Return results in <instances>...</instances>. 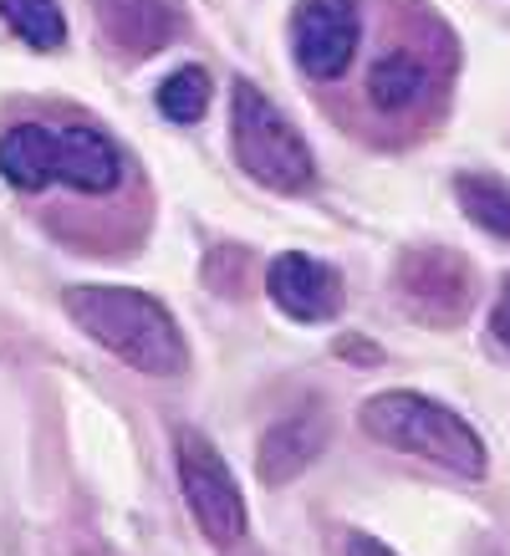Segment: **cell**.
Instances as JSON below:
<instances>
[{
	"mask_svg": "<svg viewBox=\"0 0 510 556\" xmlns=\"http://www.w3.org/2000/svg\"><path fill=\"white\" fill-rule=\"evenodd\" d=\"M67 317L87 338L149 378H184L189 342L164 302L133 287H72Z\"/></svg>",
	"mask_w": 510,
	"mask_h": 556,
	"instance_id": "cell-1",
	"label": "cell"
},
{
	"mask_svg": "<svg viewBox=\"0 0 510 556\" xmlns=\"http://www.w3.org/2000/svg\"><path fill=\"white\" fill-rule=\"evenodd\" d=\"M0 174L11 189H31V194L51 179H62L77 194H107L123 179V153L92 123H67V128L16 123L0 134Z\"/></svg>",
	"mask_w": 510,
	"mask_h": 556,
	"instance_id": "cell-2",
	"label": "cell"
},
{
	"mask_svg": "<svg viewBox=\"0 0 510 556\" xmlns=\"http://www.w3.org/2000/svg\"><path fill=\"white\" fill-rule=\"evenodd\" d=\"M362 429L388 444L398 455L429 459L449 475H464V480H480L490 455H485V439L459 419L455 408H444L439 399L429 393H408V388H388V393H373L362 404Z\"/></svg>",
	"mask_w": 510,
	"mask_h": 556,
	"instance_id": "cell-3",
	"label": "cell"
},
{
	"mask_svg": "<svg viewBox=\"0 0 510 556\" xmlns=\"http://www.w3.org/2000/svg\"><path fill=\"white\" fill-rule=\"evenodd\" d=\"M230 134H235V164L266 189H306L317 174V159L296 134L286 113H276L255 83H235L230 92Z\"/></svg>",
	"mask_w": 510,
	"mask_h": 556,
	"instance_id": "cell-4",
	"label": "cell"
},
{
	"mask_svg": "<svg viewBox=\"0 0 510 556\" xmlns=\"http://www.w3.org/2000/svg\"><path fill=\"white\" fill-rule=\"evenodd\" d=\"M174 465H179V490H184L189 510H194V521L200 531L215 546H235L245 541V495H240L235 475L225 465V455L215 450V439L204 434V429H179L174 439Z\"/></svg>",
	"mask_w": 510,
	"mask_h": 556,
	"instance_id": "cell-5",
	"label": "cell"
},
{
	"mask_svg": "<svg viewBox=\"0 0 510 556\" xmlns=\"http://www.w3.org/2000/svg\"><path fill=\"white\" fill-rule=\"evenodd\" d=\"M357 0H302L291 21V51L296 67L311 83H337L357 56Z\"/></svg>",
	"mask_w": 510,
	"mask_h": 556,
	"instance_id": "cell-6",
	"label": "cell"
},
{
	"mask_svg": "<svg viewBox=\"0 0 510 556\" xmlns=\"http://www.w3.org/2000/svg\"><path fill=\"white\" fill-rule=\"evenodd\" d=\"M398 296L419 321L449 327L470 312V266L455 251H408L398 266Z\"/></svg>",
	"mask_w": 510,
	"mask_h": 556,
	"instance_id": "cell-7",
	"label": "cell"
},
{
	"mask_svg": "<svg viewBox=\"0 0 510 556\" xmlns=\"http://www.w3.org/2000/svg\"><path fill=\"white\" fill-rule=\"evenodd\" d=\"M266 287H271V302L296 321H327L342 312V276L302 251L276 255L266 270Z\"/></svg>",
	"mask_w": 510,
	"mask_h": 556,
	"instance_id": "cell-8",
	"label": "cell"
},
{
	"mask_svg": "<svg viewBox=\"0 0 510 556\" xmlns=\"http://www.w3.org/2000/svg\"><path fill=\"white\" fill-rule=\"evenodd\" d=\"M327 434H332L327 408L322 404H302L291 419H281L276 429H266V439H260V480H266V485H286V480H296L311 459L322 455Z\"/></svg>",
	"mask_w": 510,
	"mask_h": 556,
	"instance_id": "cell-9",
	"label": "cell"
},
{
	"mask_svg": "<svg viewBox=\"0 0 510 556\" xmlns=\"http://www.w3.org/2000/svg\"><path fill=\"white\" fill-rule=\"evenodd\" d=\"M362 92H368V108H373V113H383V118H408V113L434 92V67H429L424 51L388 47L383 56H373Z\"/></svg>",
	"mask_w": 510,
	"mask_h": 556,
	"instance_id": "cell-10",
	"label": "cell"
},
{
	"mask_svg": "<svg viewBox=\"0 0 510 556\" xmlns=\"http://www.w3.org/2000/svg\"><path fill=\"white\" fill-rule=\"evenodd\" d=\"M98 26L128 56L169 47L179 31V5L174 0H98Z\"/></svg>",
	"mask_w": 510,
	"mask_h": 556,
	"instance_id": "cell-11",
	"label": "cell"
},
{
	"mask_svg": "<svg viewBox=\"0 0 510 556\" xmlns=\"http://www.w3.org/2000/svg\"><path fill=\"white\" fill-rule=\"evenodd\" d=\"M459 210L475 219L480 230H490L495 240H510V185L490 179V174H459L455 179Z\"/></svg>",
	"mask_w": 510,
	"mask_h": 556,
	"instance_id": "cell-12",
	"label": "cell"
},
{
	"mask_svg": "<svg viewBox=\"0 0 510 556\" xmlns=\"http://www.w3.org/2000/svg\"><path fill=\"white\" fill-rule=\"evenodd\" d=\"M0 21L31 51H62L67 41V16L56 0H0Z\"/></svg>",
	"mask_w": 510,
	"mask_h": 556,
	"instance_id": "cell-13",
	"label": "cell"
},
{
	"mask_svg": "<svg viewBox=\"0 0 510 556\" xmlns=\"http://www.w3.org/2000/svg\"><path fill=\"white\" fill-rule=\"evenodd\" d=\"M209 108V72L204 67H179L158 83V113L169 123H200Z\"/></svg>",
	"mask_w": 510,
	"mask_h": 556,
	"instance_id": "cell-14",
	"label": "cell"
},
{
	"mask_svg": "<svg viewBox=\"0 0 510 556\" xmlns=\"http://www.w3.org/2000/svg\"><path fill=\"white\" fill-rule=\"evenodd\" d=\"M490 338L500 342V348H510V276H506V287H500V296H495V312H490Z\"/></svg>",
	"mask_w": 510,
	"mask_h": 556,
	"instance_id": "cell-15",
	"label": "cell"
},
{
	"mask_svg": "<svg viewBox=\"0 0 510 556\" xmlns=\"http://www.w3.org/2000/svg\"><path fill=\"white\" fill-rule=\"evenodd\" d=\"M342 552H347V556H398V552H393V546H383V541H378V536H368V531H353Z\"/></svg>",
	"mask_w": 510,
	"mask_h": 556,
	"instance_id": "cell-16",
	"label": "cell"
},
{
	"mask_svg": "<svg viewBox=\"0 0 510 556\" xmlns=\"http://www.w3.org/2000/svg\"><path fill=\"white\" fill-rule=\"evenodd\" d=\"M337 353H342V357H362V363H378V357H383L378 348H368V342H353V338H342Z\"/></svg>",
	"mask_w": 510,
	"mask_h": 556,
	"instance_id": "cell-17",
	"label": "cell"
}]
</instances>
